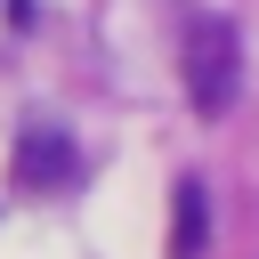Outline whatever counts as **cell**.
I'll return each mask as SVG.
<instances>
[{
  "instance_id": "1",
  "label": "cell",
  "mask_w": 259,
  "mask_h": 259,
  "mask_svg": "<svg viewBox=\"0 0 259 259\" xmlns=\"http://www.w3.org/2000/svg\"><path fill=\"white\" fill-rule=\"evenodd\" d=\"M243 89V32L227 16H194L186 24V97L194 113H227Z\"/></svg>"
},
{
  "instance_id": "2",
  "label": "cell",
  "mask_w": 259,
  "mask_h": 259,
  "mask_svg": "<svg viewBox=\"0 0 259 259\" xmlns=\"http://www.w3.org/2000/svg\"><path fill=\"white\" fill-rule=\"evenodd\" d=\"M73 138L65 130H49V121H32V130H16V186L24 194H57L65 178H73Z\"/></svg>"
},
{
  "instance_id": "3",
  "label": "cell",
  "mask_w": 259,
  "mask_h": 259,
  "mask_svg": "<svg viewBox=\"0 0 259 259\" xmlns=\"http://www.w3.org/2000/svg\"><path fill=\"white\" fill-rule=\"evenodd\" d=\"M210 251V194L202 178H178L170 186V259H202Z\"/></svg>"
}]
</instances>
